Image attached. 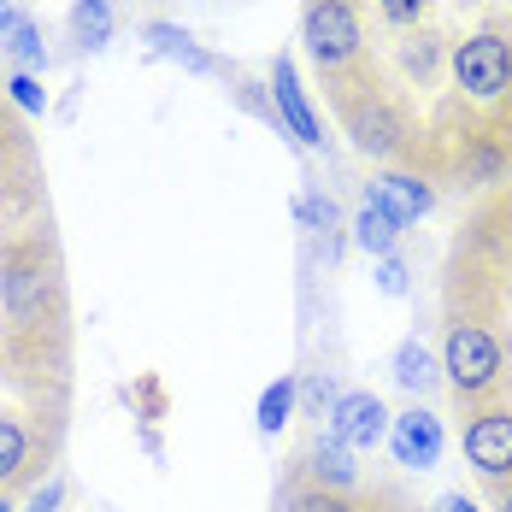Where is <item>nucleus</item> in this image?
Masks as SVG:
<instances>
[{"label": "nucleus", "instance_id": "obj_2", "mask_svg": "<svg viewBox=\"0 0 512 512\" xmlns=\"http://www.w3.org/2000/svg\"><path fill=\"white\" fill-rule=\"evenodd\" d=\"M501 371H507V348H501L495 330H483V324H454L448 330V342H442V377L454 383L460 401L495 395Z\"/></svg>", "mask_w": 512, "mask_h": 512}, {"label": "nucleus", "instance_id": "obj_7", "mask_svg": "<svg viewBox=\"0 0 512 512\" xmlns=\"http://www.w3.org/2000/svg\"><path fill=\"white\" fill-rule=\"evenodd\" d=\"M271 106H277V118H283V130L301 142V148H324L330 136H324V124H318V112H312L307 89H301V71H295V59L289 53H277L271 59Z\"/></svg>", "mask_w": 512, "mask_h": 512}, {"label": "nucleus", "instance_id": "obj_14", "mask_svg": "<svg viewBox=\"0 0 512 512\" xmlns=\"http://www.w3.org/2000/svg\"><path fill=\"white\" fill-rule=\"evenodd\" d=\"M0 48L12 53L24 71H36V77L48 71V59H53L48 42H42V24L30 12H18V6H0Z\"/></svg>", "mask_w": 512, "mask_h": 512}, {"label": "nucleus", "instance_id": "obj_23", "mask_svg": "<svg viewBox=\"0 0 512 512\" xmlns=\"http://www.w3.org/2000/svg\"><path fill=\"white\" fill-rule=\"evenodd\" d=\"M424 6H430V0H377L383 24H395V30H412V24L424 18Z\"/></svg>", "mask_w": 512, "mask_h": 512}, {"label": "nucleus", "instance_id": "obj_25", "mask_svg": "<svg viewBox=\"0 0 512 512\" xmlns=\"http://www.w3.org/2000/svg\"><path fill=\"white\" fill-rule=\"evenodd\" d=\"M436 512H477V501H471V495H460V489H454V495H442V501H436Z\"/></svg>", "mask_w": 512, "mask_h": 512}, {"label": "nucleus", "instance_id": "obj_24", "mask_svg": "<svg viewBox=\"0 0 512 512\" xmlns=\"http://www.w3.org/2000/svg\"><path fill=\"white\" fill-rule=\"evenodd\" d=\"M59 501H65V483H59V477H48V483L30 495V512H59Z\"/></svg>", "mask_w": 512, "mask_h": 512}, {"label": "nucleus", "instance_id": "obj_28", "mask_svg": "<svg viewBox=\"0 0 512 512\" xmlns=\"http://www.w3.org/2000/svg\"><path fill=\"white\" fill-rule=\"evenodd\" d=\"M0 6H12V0H0Z\"/></svg>", "mask_w": 512, "mask_h": 512}, {"label": "nucleus", "instance_id": "obj_12", "mask_svg": "<svg viewBox=\"0 0 512 512\" xmlns=\"http://www.w3.org/2000/svg\"><path fill=\"white\" fill-rule=\"evenodd\" d=\"M371 201L383 206L401 230L407 224H418L430 206H436V189L424 183V177H412V171H389V177H377V189H371Z\"/></svg>", "mask_w": 512, "mask_h": 512}, {"label": "nucleus", "instance_id": "obj_20", "mask_svg": "<svg viewBox=\"0 0 512 512\" xmlns=\"http://www.w3.org/2000/svg\"><path fill=\"white\" fill-rule=\"evenodd\" d=\"M371 277H377V295H389V301H401V295L412 289V271H407V259L401 254H383Z\"/></svg>", "mask_w": 512, "mask_h": 512}, {"label": "nucleus", "instance_id": "obj_11", "mask_svg": "<svg viewBox=\"0 0 512 512\" xmlns=\"http://www.w3.org/2000/svg\"><path fill=\"white\" fill-rule=\"evenodd\" d=\"M36 454H42L36 430H30L18 412H0V495L36 477Z\"/></svg>", "mask_w": 512, "mask_h": 512}, {"label": "nucleus", "instance_id": "obj_19", "mask_svg": "<svg viewBox=\"0 0 512 512\" xmlns=\"http://www.w3.org/2000/svg\"><path fill=\"white\" fill-rule=\"evenodd\" d=\"M283 512H359L348 507V495H336V489H318V483H301V489H289V501Z\"/></svg>", "mask_w": 512, "mask_h": 512}, {"label": "nucleus", "instance_id": "obj_10", "mask_svg": "<svg viewBox=\"0 0 512 512\" xmlns=\"http://www.w3.org/2000/svg\"><path fill=\"white\" fill-rule=\"evenodd\" d=\"M142 42H148V53L171 59V65H183V71H195V77H218V71H224V59H218V53H206L183 24L148 18V24H142Z\"/></svg>", "mask_w": 512, "mask_h": 512}, {"label": "nucleus", "instance_id": "obj_26", "mask_svg": "<svg viewBox=\"0 0 512 512\" xmlns=\"http://www.w3.org/2000/svg\"><path fill=\"white\" fill-rule=\"evenodd\" d=\"M501 512H512V483H507V489H501Z\"/></svg>", "mask_w": 512, "mask_h": 512}, {"label": "nucleus", "instance_id": "obj_18", "mask_svg": "<svg viewBox=\"0 0 512 512\" xmlns=\"http://www.w3.org/2000/svg\"><path fill=\"white\" fill-rule=\"evenodd\" d=\"M295 401H301V377H277V383H265V395H259V407H254L259 436H283L289 418H295Z\"/></svg>", "mask_w": 512, "mask_h": 512}, {"label": "nucleus", "instance_id": "obj_27", "mask_svg": "<svg viewBox=\"0 0 512 512\" xmlns=\"http://www.w3.org/2000/svg\"><path fill=\"white\" fill-rule=\"evenodd\" d=\"M0 512H12V501H6V495H0Z\"/></svg>", "mask_w": 512, "mask_h": 512}, {"label": "nucleus", "instance_id": "obj_16", "mask_svg": "<svg viewBox=\"0 0 512 512\" xmlns=\"http://www.w3.org/2000/svg\"><path fill=\"white\" fill-rule=\"evenodd\" d=\"M118 30V6L112 0H71V42L83 53H101Z\"/></svg>", "mask_w": 512, "mask_h": 512}, {"label": "nucleus", "instance_id": "obj_3", "mask_svg": "<svg viewBox=\"0 0 512 512\" xmlns=\"http://www.w3.org/2000/svg\"><path fill=\"white\" fill-rule=\"evenodd\" d=\"M301 42H307V59L318 71H348L359 59V42H365L354 0H312L301 18Z\"/></svg>", "mask_w": 512, "mask_h": 512}, {"label": "nucleus", "instance_id": "obj_17", "mask_svg": "<svg viewBox=\"0 0 512 512\" xmlns=\"http://www.w3.org/2000/svg\"><path fill=\"white\" fill-rule=\"evenodd\" d=\"M354 248H359V254H371V259L395 254V248H401V224H395L377 201H365L354 212Z\"/></svg>", "mask_w": 512, "mask_h": 512}, {"label": "nucleus", "instance_id": "obj_8", "mask_svg": "<svg viewBox=\"0 0 512 512\" xmlns=\"http://www.w3.org/2000/svg\"><path fill=\"white\" fill-rule=\"evenodd\" d=\"M442 448H448V430H442V418L430 407H407L389 424V454H395V465H407V471H436L442 465Z\"/></svg>", "mask_w": 512, "mask_h": 512}, {"label": "nucleus", "instance_id": "obj_5", "mask_svg": "<svg viewBox=\"0 0 512 512\" xmlns=\"http://www.w3.org/2000/svg\"><path fill=\"white\" fill-rule=\"evenodd\" d=\"M465 460L477 465V477L512 483V407H477L465 424Z\"/></svg>", "mask_w": 512, "mask_h": 512}, {"label": "nucleus", "instance_id": "obj_4", "mask_svg": "<svg viewBox=\"0 0 512 512\" xmlns=\"http://www.w3.org/2000/svg\"><path fill=\"white\" fill-rule=\"evenodd\" d=\"M448 65H454V83L471 101H495V95L512 89V42L495 36V30H477V36L454 42Z\"/></svg>", "mask_w": 512, "mask_h": 512}, {"label": "nucleus", "instance_id": "obj_9", "mask_svg": "<svg viewBox=\"0 0 512 512\" xmlns=\"http://www.w3.org/2000/svg\"><path fill=\"white\" fill-rule=\"evenodd\" d=\"M348 130H354V148H359V154H371V159L401 154V142H407V124L377 101V95L348 106Z\"/></svg>", "mask_w": 512, "mask_h": 512}, {"label": "nucleus", "instance_id": "obj_1", "mask_svg": "<svg viewBox=\"0 0 512 512\" xmlns=\"http://www.w3.org/2000/svg\"><path fill=\"white\" fill-rule=\"evenodd\" d=\"M59 318H65V289L48 248L42 242L0 248V348L24 342L42 354V336H59Z\"/></svg>", "mask_w": 512, "mask_h": 512}, {"label": "nucleus", "instance_id": "obj_22", "mask_svg": "<svg viewBox=\"0 0 512 512\" xmlns=\"http://www.w3.org/2000/svg\"><path fill=\"white\" fill-rule=\"evenodd\" d=\"M301 224H312V230H336V201L330 195H301Z\"/></svg>", "mask_w": 512, "mask_h": 512}, {"label": "nucleus", "instance_id": "obj_13", "mask_svg": "<svg viewBox=\"0 0 512 512\" xmlns=\"http://www.w3.org/2000/svg\"><path fill=\"white\" fill-rule=\"evenodd\" d=\"M307 483L318 489H336V495H348L359 483V465H354V448L342 442V436H318L307 448Z\"/></svg>", "mask_w": 512, "mask_h": 512}, {"label": "nucleus", "instance_id": "obj_15", "mask_svg": "<svg viewBox=\"0 0 512 512\" xmlns=\"http://www.w3.org/2000/svg\"><path fill=\"white\" fill-rule=\"evenodd\" d=\"M389 377H395V383H401L407 395H418V401H424V395H430V389L442 383V359L430 354V348H424L418 336H407V342L395 348V359H389Z\"/></svg>", "mask_w": 512, "mask_h": 512}, {"label": "nucleus", "instance_id": "obj_21", "mask_svg": "<svg viewBox=\"0 0 512 512\" xmlns=\"http://www.w3.org/2000/svg\"><path fill=\"white\" fill-rule=\"evenodd\" d=\"M6 89H12V101L24 106V112H48V89H42V77H36V71H12V83H6Z\"/></svg>", "mask_w": 512, "mask_h": 512}, {"label": "nucleus", "instance_id": "obj_6", "mask_svg": "<svg viewBox=\"0 0 512 512\" xmlns=\"http://www.w3.org/2000/svg\"><path fill=\"white\" fill-rule=\"evenodd\" d=\"M389 424H395V412L371 389H342L336 407H330V436H342L354 454H371L377 442H389Z\"/></svg>", "mask_w": 512, "mask_h": 512}]
</instances>
